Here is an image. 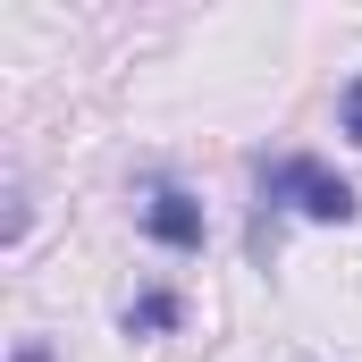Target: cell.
<instances>
[{"label": "cell", "instance_id": "cell-1", "mask_svg": "<svg viewBox=\"0 0 362 362\" xmlns=\"http://www.w3.org/2000/svg\"><path fill=\"white\" fill-rule=\"evenodd\" d=\"M320 219V228H346L362 202H354V185L337 177L329 160H312V152H286V160H270L262 169V219H253V253L270 245V228L278 219Z\"/></svg>", "mask_w": 362, "mask_h": 362}, {"label": "cell", "instance_id": "cell-2", "mask_svg": "<svg viewBox=\"0 0 362 362\" xmlns=\"http://www.w3.org/2000/svg\"><path fill=\"white\" fill-rule=\"evenodd\" d=\"M135 228H144L152 245H169V253H202V236H211V228H202V202H194L177 177H152V185H144Z\"/></svg>", "mask_w": 362, "mask_h": 362}, {"label": "cell", "instance_id": "cell-3", "mask_svg": "<svg viewBox=\"0 0 362 362\" xmlns=\"http://www.w3.org/2000/svg\"><path fill=\"white\" fill-rule=\"evenodd\" d=\"M177 295H169V286H144V295H135V303H127V337H160V329H177Z\"/></svg>", "mask_w": 362, "mask_h": 362}, {"label": "cell", "instance_id": "cell-4", "mask_svg": "<svg viewBox=\"0 0 362 362\" xmlns=\"http://www.w3.org/2000/svg\"><path fill=\"white\" fill-rule=\"evenodd\" d=\"M337 118H346V135H354V144H362V76H354V85H346V93H337Z\"/></svg>", "mask_w": 362, "mask_h": 362}, {"label": "cell", "instance_id": "cell-5", "mask_svg": "<svg viewBox=\"0 0 362 362\" xmlns=\"http://www.w3.org/2000/svg\"><path fill=\"white\" fill-rule=\"evenodd\" d=\"M17 362H51V346H42V337H25V346H17Z\"/></svg>", "mask_w": 362, "mask_h": 362}]
</instances>
